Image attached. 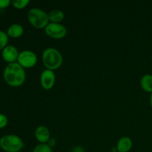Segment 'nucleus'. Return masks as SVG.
Returning a JSON list of instances; mask_svg holds the SVG:
<instances>
[{
	"mask_svg": "<svg viewBox=\"0 0 152 152\" xmlns=\"http://www.w3.org/2000/svg\"><path fill=\"white\" fill-rule=\"evenodd\" d=\"M48 17L52 23H59L63 20L65 15L61 10H53L48 13Z\"/></svg>",
	"mask_w": 152,
	"mask_h": 152,
	"instance_id": "nucleus-13",
	"label": "nucleus"
},
{
	"mask_svg": "<svg viewBox=\"0 0 152 152\" xmlns=\"http://www.w3.org/2000/svg\"><path fill=\"white\" fill-rule=\"evenodd\" d=\"M11 3L10 0H0V8H5Z\"/></svg>",
	"mask_w": 152,
	"mask_h": 152,
	"instance_id": "nucleus-18",
	"label": "nucleus"
},
{
	"mask_svg": "<svg viewBox=\"0 0 152 152\" xmlns=\"http://www.w3.org/2000/svg\"><path fill=\"white\" fill-rule=\"evenodd\" d=\"M11 3L16 8L22 9L26 7L30 3V1L29 0H13Z\"/></svg>",
	"mask_w": 152,
	"mask_h": 152,
	"instance_id": "nucleus-16",
	"label": "nucleus"
},
{
	"mask_svg": "<svg viewBox=\"0 0 152 152\" xmlns=\"http://www.w3.org/2000/svg\"><path fill=\"white\" fill-rule=\"evenodd\" d=\"M35 137L41 143H46L50 139V132L47 127L44 126H39L35 131Z\"/></svg>",
	"mask_w": 152,
	"mask_h": 152,
	"instance_id": "nucleus-9",
	"label": "nucleus"
},
{
	"mask_svg": "<svg viewBox=\"0 0 152 152\" xmlns=\"http://www.w3.org/2000/svg\"><path fill=\"white\" fill-rule=\"evenodd\" d=\"M4 81L13 87H19L22 86L25 80L26 74L24 70L18 62L9 63L5 67L3 72Z\"/></svg>",
	"mask_w": 152,
	"mask_h": 152,
	"instance_id": "nucleus-1",
	"label": "nucleus"
},
{
	"mask_svg": "<svg viewBox=\"0 0 152 152\" xmlns=\"http://www.w3.org/2000/svg\"><path fill=\"white\" fill-rule=\"evenodd\" d=\"M19 52L16 47L13 45H7L2 50V57L8 63H13L17 60L19 56Z\"/></svg>",
	"mask_w": 152,
	"mask_h": 152,
	"instance_id": "nucleus-8",
	"label": "nucleus"
},
{
	"mask_svg": "<svg viewBox=\"0 0 152 152\" xmlns=\"http://www.w3.org/2000/svg\"><path fill=\"white\" fill-rule=\"evenodd\" d=\"M140 85L142 88L145 91L152 93V75L145 74L140 80Z\"/></svg>",
	"mask_w": 152,
	"mask_h": 152,
	"instance_id": "nucleus-12",
	"label": "nucleus"
},
{
	"mask_svg": "<svg viewBox=\"0 0 152 152\" xmlns=\"http://www.w3.org/2000/svg\"><path fill=\"white\" fill-rule=\"evenodd\" d=\"M24 28L19 24H13L8 28L7 34L12 38H19L23 34Z\"/></svg>",
	"mask_w": 152,
	"mask_h": 152,
	"instance_id": "nucleus-11",
	"label": "nucleus"
},
{
	"mask_svg": "<svg viewBox=\"0 0 152 152\" xmlns=\"http://www.w3.org/2000/svg\"><path fill=\"white\" fill-rule=\"evenodd\" d=\"M28 19L30 23L36 28H45L48 25V14L39 8H31L28 13Z\"/></svg>",
	"mask_w": 152,
	"mask_h": 152,
	"instance_id": "nucleus-3",
	"label": "nucleus"
},
{
	"mask_svg": "<svg viewBox=\"0 0 152 152\" xmlns=\"http://www.w3.org/2000/svg\"><path fill=\"white\" fill-rule=\"evenodd\" d=\"M33 152H53V151H52L51 147L48 144L40 143L34 148Z\"/></svg>",
	"mask_w": 152,
	"mask_h": 152,
	"instance_id": "nucleus-14",
	"label": "nucleus"
},
{
	"mask_svg": "<svg viewBox=\"0 0 152 152\" xmlns=\"http://www.w3.org/2000/svg\"><path fill=\"white\" fill-rule=\"evenodd\" d=\"M42 61L47 69L56 70L62 64V56L60 52L53 48H48L43 51Z\"/></svg>",
	"mask_w": 152,
	"mask_h": 152,
	"instance_id": "nucleus-2",
	"label": "nucleus"
},
{
	"mask_svg": "<svg viewBox=\"0 0 152 152\" xmlns=\"http://www.w3.org/2000/svg\"><path fill=\"white\" fill-rule=\"evenodd\" d=\"M150 104H151V107L152 108V93L151 94V96H150Z\"/></svg>",
	"mask_w": 152,
	"mask_h": 152,
	"instance_id": "nucleus-20",
	"label": "nucleus"
},
{
	"mask_svg": "<svg viewBox=\"0 0 152 152\" xmlns=\"http://www.w3.org/2000/svg\"><path fill=\"white\" fill-rule=\"evenodd\" d=\"M45 31L49 37L56 39L64 38L67 34L66 28L59 23L50 22L45 27Z\"/></svg>",
	"mask_w": 152,
	"mask_h": 152,
	"instance_id": "nucleus-5",
	"label": "nucleus"
},
{
	"mask_svg": "<svg viewBox=\"0 0 152 152\" xmlns=\"http://www.w3.org/2000/svg\"><path fill=\"white\" fill-rule=\"evenodd\" d=\"M8 42V35L3 31H0V50H3Z\"/></svg>",
	"mask_w": 152,
	"mask_h": 152,
	"instance_id": "nucleus-15",
	"label": "nucleus"
},
{
	"mask_svg": "<svg viewBox=\"0 0 152 152\" xmlns=\"http://www.w3.org/2000/svg\"><path fill=\"white\" fill-rule=\"evenodd\" d=\"M55 74L51 70L46 69L42 71L40 77L41 86L45 90H50L53 88L55 83Z\"/></svg>",
	"mask_w": 152,
	"mask_h": 152,
	"instance_id": "nucleus-7",
	"label": "nucleus"
},
{
	"mask_svg": "<svg viewBox=\"0 0 152 152\" xmlns=\"http://www.w3.org/2000/svg\"><path fill=\"white\" fill-rule=\"evenodd\" d=\"M71 152H85V150L83 147L78 145V146H75L74 148H72Z\"/></svg>",
	"mask_w": 152,
	"mask_h": 152,
	"instance_id": "nucleus-19",
	"label": "nucleus"
},
{
	"mask_svg": "<svg viewBox=\"0 0 152 152\" xmlns=\"http://www.w3.org/2000/svg\"><path fill=\"white\" fill-rule=\"evenodd\" d=\"M8 123V119L4 114H0V129L5 127Z\"/></svg>",
	"mask_w": 152,
	"mask_h": 152,
	"instance_id": "nucleus-17",
	"label": "nucleus"
},
{
	"mask_svg": "<svg viewBox=\"0 0 152 152\" xmlns=\"http://www.w3.org/2000/svg\"><path fill=\"white\" fill-rule=\"evenodd\" d=\"M133 142L129 137H123L119 140L117 144V151L118 152H129L132 149Z\"/></svg>",
	"mask_w": 152,
	"mask_h": 152,
	"instance_id": "nucleus-10",
	"label": "nucleus"
},
{
	"mask_svg": "<svg viewBox=\"0 0 152 152\" xmlns=\"http://www.w3.org/2000/svg\"><path fill=\"white\" fill-rule=\"evenodd\" d=\"M23 146L22 139L17 135H4L0 139V147L6 152H19Z\"/></svg>",
	"mask_w": 152,
	"mask_h": 152,
	"instance_id": "nucleus-4",
	"label": "nucleus"
},
{
	"mask_svg": "<svg viewBox=\"0 0 152 152\" xmlns=\"http://www.w3.org/2000/svg\"><path fill=\"white\" fill-rule=\"evenodd\" d=\"M111 152H118V151H117V148H116V149H114L113 151H111Z\"/></svg>",
	"mask_w": 152,
	"mask_h": 152,
	"instance_id": "nucleus-21",
	"label": "nucleus"
},
{
	"mask_svg": "<svg viewBox=\"0 0 152 152\" xmlns=\"http://www.w3.org/2000/svg\"><path fill=\"white\" fill-rule=\"evenodd\" d=\"M17 62L22 68H32L37 64V56L31 50H24L19 53Z\"/></svg>",
	"mask_w": 152,
	"mask_h": 152,
	"instance_id": "nucleus-6",
	"label": "nucleus"
}]
</instances>
